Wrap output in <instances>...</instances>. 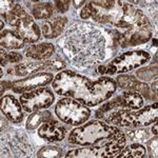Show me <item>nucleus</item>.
<instances>
[{
    "label": "nucleus",
    "instance_id": "obj_1",
    "mask_svg": "<svg viewBox=\"0 0 158 158\" xmlns=\"http://www.w3.org/2000/svg\"><path fill=\"white\" fill-rule=\"evenodd\" d=\"M61 48L77 65H91L104 58L106 39L102 33L88 23H75L60 41Z\"/></svg>",
    "mask_w": 158,
    "mask_h": 158
},
{
    "label": "nucleus",
    "instance_id": "obj_2",
    "mask_svg": "<svg viewBox=\"0 0 158 158\" xmlns=\"http://www.w3.org/2000/svg\"><path fill=\"white\" fill-rule=\"evenodd\" d=\"M122 15L113 24L118 30L112 32L115 45L127 48L146 43L152 37V27L148 17L141 10L134 7L131 4H122Z\"/></svg>",
    "mask_w": 158,
    "mask_h": 158
},
{
    "label": "nucleus",
    "instance_id": "obj_3",
    "mask_svg": "<svg viewBox=\"0 0 158 158\" xmlns=\"http://www.w3.org/2000/svg\"><path fill=\"white\" fill-rule=\"evenodd\" d=\"M92 85L91 79L71 71H62L57 74L52 83L58 95L69 96L88 106H91Z\"/></svg>",
    "mask_w": 158,
    "mask_h": 158
},
{
    "label": "nucleus",
    "instance_id": "obj_4",
    "mask_svg": "<svg viewBox=\"0 0 158 158\" xmlns=\"http://www.w3.org/2000/svg\"><path fill=\"white\" fill-rule=\"evenodd\" d=\"M117 130L102 121L93 120L73 130L69 136V141L80 147H97L113 138Z\"/></svg>",
    "mask_w": 158,
    "mask_h": 158
},
{
    "label": "nucleus",
    "instance_id": "obj_5",
    "mask_svg": "<svg viewBox=\"0 0 158 158\" xmlns=\"http://www.w3.org/2000/svg\"><path fill=\"white\" fill-rule=\"evenodd\" d=\"M55 113L64 123L71 126H80L88 120L91 111L85 104L73 98H62L55 106Z\"/></svg>",
    "mask_w": 158,
    "mask_h": 158
},
{
    "label": "nucleus",
    "instance_id": "obj_6",
    "mask_svg": "<svg viewBox=\"0 0 158 158\" xmlns=\"http://www.w3.org/2000/svg\"><path fill=\"white\" fill-rule=\"evenodd\" d=\"M53 92L45 88H40L34 91L25 92L20 96V103L25 112L33 113L41 109H47L54 102Z\"/></svg>",
    "mask_w": 158,
    "mask_h": 158
},
{
    "label": "nucleus",
    "instance_id": "obj_7",
    "mask_svg": "<svg viewBox=\"0 0 158 158\" xmlns=\"http://www.w3.org/2000/svg\"><path fill=\"white\" fill-rule=\"evenodd\" d=\"M150 58V54L144 51H132L116 57L111 63L115 65L116 72L126 73L144 64Z\"/></svg>",
    "mask_w": 158,
    "mask_h": 158
},
{
    "label": "nucleus",
    "instance_id": "obj_8",
    "mask_svg": "<svg viewBox=\"0 0 158 158\" xmlns=\"http://www.w3.org/2000/svg\"><path fill=\"white\" fill-rule=\"evenodd\" d=\"M116 91V82L110 77H101L98 80L93 81L92 85V101L91 106L108 100L113 96Z\"/></svg>",
    "mask_w": 158,
    "mask_h": 158
},
{
    "label": "nucleus",
    "instance_id": "obj_9",
    "mask_svg": "<svg viewBox=\"0 0 158 158\" xmlns=\"http://www.w3.org/2000/svg\"><path fill=\"white\" fill-rule=\"evenodd\" d=\"M54 79V75L52 73H38L27 78L20 79L13 82V90L16 93H24L30 92L34 89L40 88L49 85L51 81Z\"/></svg>",
    "mask_w": 158,
    "mask_h": 158
},
{
    "label": "nucleus",
    "instance_id": "obj_10",
    "mask_svg": "<svg viewBox=\"0 0 158 158\" xmlns=\"http://www.w3.org/2000/svg\"><path fill=\"white\" fill-rule=\"evenodd\" d=\"M108 123L115 124L123 128H136L134 119V112L129 109H115L106 112L102 118Z\"/></svg>",
    "mask_w": 158,
    "mask_h": 158
},
{
    "label": "nucleus",
    "instance_id": "obj_11",
    "mask_svg": "<svg viewBox=\"0 0 158 158\" xmlns=\"http://www.w3.org/2000/svg\"><path fill=\"white\" fill-rule=\"evenodd\" d=\"M16 27V33L24 40V42H35L39 39V27L27 13L19 19Z\"/></svg>",
    "mask_w": 158,
    "mask_h": 158
},
{
    "label": "nucleus",
    "instance_id": "obj_12",
    "mask_svg": "<svg viewBox=\"0 0 158 158\" xmlns=\"http://www.w3.org/2000/svg\"><path fill=\"white\" fill-rule=\"evenodd\" d=\"M0 108L1 112L9 118V120L14 123H20L23 119L22 106L14 96L6 95L2 97L0 101Z\"/></svg>",
    "mask_w": 158,
    "mask_h": 158
},
{
    "label": "nucleus",
    "instance_id": "obj_13",
    "mask_svg": "<svg viewBox=\"0 0 158 158\" xmlns=\"http://www.w3.org/2000/svg\"><path fill=\"white\" fill-rule=\"evenodd\" d=\"M67 129L56 120L44 122L38 130V135L48 141H60L65 137Z\"/></svg>",
    "mask_w": 158,
    "mask_h": 158
},
{
    "label": "nucleus",
    "instance_id": "obj_14",
    "mask_svg": "<svg viewBox=\"0 0 158 158\" xmlns=\"http://www.w3.org/2000/svg\"><path fill=\"white\" fill-rule=\"evenodd\" d=\"M157 103L155 102L152 106L138 110V112L134 113V119L136 123V128L139 127H148L157 120Z\"/></svg>",
    "mask_w": 158,
    "mask_h": 158
},
{
    "label": "nucleus",
    "instance_id": "obj_15",
    "mask_svg": "<svg viewBox=\"0 0 158 158\" xmlns=\"http://www.w3.org/2000/svg\"><path fill=\"white\" fill-rule=\"evenodd\" d=\"M67 21L68 19L65 17H55L54 19L45 21L41 27L43 36L48 39L58 37L62 33Z\"/></svg>",
    "mask_w": 158,
    "mask_h": 158
},
{
    "label": "nucleus",
    "instance_id": "obj_16",
    "mask_svg": "<svg viewBox=\"0 0 158 158\" xmlns=\"http://www.w3.org/2000/svg\"><path fill=\"white\" fill-rule=\"evenodd\" d=\"M41 70H53V61H43V62H25L16 65L14 69L15 74L18 76H25Z\"/></svg>",
    "mask_w": 158,
    "mask_h": 158
},
{
    "label": "nucleus",
    "instance_id": "obj_17",
    "mask_svg": "<svg viewBox=\"0 0 158 158\" xmlns=\"http://www.w3.org/2000/svg\"><path fill=\"white\" fill-rule=\"evenodd\" d=\"M54 52V45L52 43H40L37 45H31L25 51L27 57L37 60H44L51 57Z\"/></svg>",
    "mask_w": 158,
    "mask_h": 158
},
{
    "label": "nucleus",
    "instance_id": "obj_18",
    "mask_svg": "<svg viewBox=\"0 0 158 158\" xmlns=\"http://www.w3.org/2000/svg\"><path fill=\"white\" fill-rule=\"evenodd\" d=\"M1 45L6 49H21L24 40L14 31L4 30L1 32Z\"/></svg>",
    "mask_w": 158,
    "mask_h": 158
},
{
    "label": "nucleus",
    "instance_id": "obj_19",
    "mask_svg": "<svg viewBox=\"0 0 158 158\" xmlns=\"http://www.w3.org/2000/svg\"><path fill=\"white\" fill-rule=\"evenodd\" d=\"M122 98H123L126 108L131 110V111L140 110L143 106V99L140 96V94L135 93V92H124L122 94Z\"/></svg>",
    "mask_w": 158,
    "mask_h": 158
},
{
    "label": "nucleus",
    "instance_id": "obj_20",
    "mask_svg": "<svg viewBox=\"0 0 158 158\" xmlns=\"http://www.w3.org/2000/svg\"><path fill=\"white\" fill-rule=\"evenodd\" d=\"M147 150L141 144L134 143L131 146L123 148L120 152L118 153L116 157L119 158H141L146 156Z\"/></svg>",
    "mask_w": 158,
    "mask_h": 158
},
{
    "label": "nucleus",
    "instance_id": "obj_21",
    "mask_svg": "<svg viewBox=\"0 0 158 158\" xmlns=\"http://www.w3.org/2000/svg\"><path fill=\"white\" fill-rule=\"evenodd\" d=\"M53 120L52 115L49 111L44 112H37L35 111L33 114H31L27 121V130H34L39 126L41 122H48Z\"/></svg>",
    "mask_w": 158,
    "mask_h": 158
},
{
    "label": "nucleus",
    "instance_id": "obj_22",
    "mask_svg": "<svg viewBox=\"0 0 158 158\" xmlns=\"http://www.w3.org/2000/svg\"><path fill=\"white\" fill-rule=\"evenodd\" d=\"M54 6L51 2H39L34 6L32 13L36 19H49L53 15Z\"/></svg>",
    "mask_w": 158,
    "mask_h": 158
},
{
    "label": "nucleus",
    "instance_id": "obj_23",
    "mask_svg": "<svg viewBox=\"0 0 158 158\" xmlns=\"http://www.w3.org/2000/svg\"><path fill=\"white\" fill-rule=\"evenodd\" d=\"M115 109H127L122 96H118V97L114 98L113 100L104 103L102 106H100V108H99L95 113L96 118L101 119L102 118V116L106 113V112L112 111V110H115Z\"/></svg>",
    "mask_w": 158,
    "mask_h": 158
},
{
    "label": "nucleus",
    "instance_id": "obj_24",
    "mask_svg": "<svg viewBox=\"0 0 158 158\" xmlns=\"http://www.w3.org/2000/svg\"><path fill=\"white\" fill-rule=\"evenodd\" d=\"M61 156H62V150L58 147H53V146L43 147L37 153V157L40 158H55Z\"/></svg>",
    "mask_w": 158,
    "mask_h": 158
},
{
    "label": "nucleus",
    "instance_id": "obj_25",
    "mask_svg": "<svg viewBox=\"0 0 158 158\" xmlns=\"http://www.w3.org/2000/svg\"><path fill=\"white\" fill-rule=\"evenodd\" d=\"M137 82L138 80L131 75H120L117 77V83H118L119 88L123 89V90L133 91Z\"/></svg>",
    "mask_w": 158,
    "mask_h": 158
},
{
    "label": "nucleus",
    "instance_id": "obj_26",
    "mask_svg": "<svg viewBox=\"0 0 158 158\" xmlns=\"http://www.w3.org/2000/svg\"><path fill=\"white\" fill-rule=\"evenodd\" d=\"M137 77L142 80H151V79L157 78V67H148L136 72Z\"/></svg>",
    "mask_w": 158,
    "mask_h": 158
},
{
    "label": "nucleus",
    "instance_id": "obj_27",
    "mask_svg": "<svg viewBox=\"0 0 158 158\" xmlns=\"http://www.w3.org/2000/svg\"><path fill=\"white\" fill-rule=\"evenodd\" d=\"M129 138L132 141H144L149 137V132L143 129H136L129 132Z\"/></svg>",
    "mask_w": 158,
    "mask_h": 158
},
{
    "label": "nucleus",
    "instance_id": "obj_28",
    "mask_svg": "<svg viewBox=\"0 0 158 158\" xmlns=\"http://www.w3.org/2000/svg\"><path fill=\"white\" fill-rule=\"evenodd\" d=\"M133 91H136L138 94L144 96V97L148 98V99H150V96H151V94H150L149 85H146V83H143V82H140V81H138V82L136 83V85H135Z\"/></svg>",
    "mask_w": 158,
    "mask_h": 158
},
{
    "label": "nucleus",
    "instance_id": "obj_29",
    "mask_svg": "<svg viewBox=\"0 0 158 158\" xmlns=\"http://www.w3.org/2000/svg\"><path fill=\"white\" fill-rule=\"evenodd\" d=\"M97 72L101 75H113V74L116 73V68L114 64L112 63H109V64L106 65H99L97 68Z\"/></svg>",
    "mask_w": 158,
    "mask_h": 158
},
{
    "label": "nucleus",
    "instance_id": "obj_30",
    "mask_svg": "<svg viewBox=\"0 0 158 158\" xmlns=\"http://www.w3.org/2000/svg\"><path fill=\"white\" fill-rule=\"evenodd\" d=\"M148 150H149L150 156L151 157H157V137L155 136L154 138L149 140L148 142Z\"/></svg>",
    "mask_w": 158,
    "mask_h": 158
},
{
    "label": "nucleus",
    "instance_id": "obj_31",
    "mask_svg": "<svg viewBox=\"0 0 158 158\" xmlns=\"http://www.w3.org/2000/svg\"><path fill=\"white\" fill-rule=\"evenodd\" d=\"M93 13H94V6L90 2V3H88L82 10H81L80 17L82 19H88L93 16Z\"/></svg>",
    "mask_w": 158,
    "mask_h": 158
},
{
    "label": "nucleus",
    "instance_id": "obj_32",
    "mask_svg": "<svg viewBox=\"0 0 158 158\" xmlns=\"http://www.w3.org/2000/svg\"><path fill=\"white\" fill-rule=\"evenodd\" d=\"M70 3H71L70 0H58V1L55 2V6L59 12L64 13V12H67L69 10Z\"/></svg>",
    "mask_w": 158,
    "mask_h": 158
},
{
    "label": "nucleus",
    "instance_id": "obj_33",
    "mask_svg": "<svg viewBox=\"0 0 158 158\" xmlns=\"http://www.w3.org/2000/svg\"><path fill=\"white\" fill-rule=\"evenodd\" d=\"M16 6L14 1H1V15H4L14 9Z\"/></svg>",
    "mask_w": 158,
    "mask_h": 158
},
{
    "label": "nucleus",
    "instance_id": "obj_34",
    "mask_svg": "<svg viewBox=\"0 0 158 158\" xmlns=\"http://www.w3.org/2000/svg\"><path fill=\"white\" fill-rule=\"evenodd\" d=\"M92 3L98 7H103L104 10H111L115 6V1H92Z\"/></svg>",
    "mask_w": 158,
    "mask_h": 158
},
{
    "label": "nucleus",
    "instance_id": "obj_35",
    "mask_svg": "<svg viewBox=\"0 0 158 158\" xmlns=\"http://www.w3.org/2000/svg\"><path fill=\"white\" fill-rule=\"evenodd\" d=\"M7 58H9V62H19V61L22 59L21 55L18 54V53H15V52L9 53Z\"/></svg>",
    "mask_w": 158,
    "mask_h": 158
},
{
    "label": "nucleus",
    "instance_id": "obj_36",
    "mask_svg": "<svg viewBox=\"0 0 158 158\" xmlns=\"http://www.w3.org/2000/svg\"><path fill=\"white\" fill-rule=\"evenodd\" d=\"M53 61V70L54 71H60L65 68V63L62 60H52Z\"/></svg>",
    "mask_w": 158,
    "mask_h": 158
},
{
    "label": "nucleus",
    "instance_id": "obj_37",
    "mask_svg": "<svg viewBox=\"0 0 158 158\" xmlns=\"http://www.w3.org/2000/svg\"><path fill=\"white\" fill-rule=\"evenodd\" d=\"M7 89H13V83L10 81H2L1 82V95H3V92Z\"/></svg>",
    "mask_w": 158,
    "mask_h": 158
},
{
    "label": "nucleus",
    "instance_id": "obj_38",
    "mask_svg": "<svg viewBox=\"0 0 158 158\" xmlns=\"http://www.w3.org/2000/svg\"><path fill=\"white\" fill-rule=\"evenodd\" d=\"M0 54H1V65H6V63L9 62V58H7V56H9V53H6V51L1 50Z\"/></svg>",
    "mask_w": 158,
    "mask_h": 158
},
{
    "label": "nucleus",
    "instance_id": "obj_39",
    "mask_svg": "<svg viewBox=\"0 0 158 158\" xmlns=\"http://www.w3.org/2000/svg\"><path fill=\"white\" fill-rule=\"evenodd\" d=\"M157 85H158V81L155 80L154 82L152 83V92H153V97L152 99H154V100H156L157 98Z\"/></svg>",
    "mask_w": 158,
    "mask_h": 158
},
{
    "label": "nucleus",
    "instance_id": "obj_40",
    "mask_svg": "<svg viewBox=\"0 0 158 158\" xmlns=\"http://www.w3.org/2000/svg\"><path fill=\"white\" fill-rule=\"evenodd\" d=\"M74 2V6H75L76 7H78V6H82L83 3H85V1H73Z\"/></svg>",
    "mask_w": 158,
    "mask_h": 158
},
{
    "label": "nucleus",
    "instance_id": "obj_41",
    "mask_svg": "<svg viewBox=\"0 0 158 158\" xmlns=\"http://www.w3.org/2000/svg\"><path fill=\"white\" fill-rule=\"evenodd\" d=\"M157 128H158L157 123H155V126L153 127V129H152V132H153V134H154L155 136H157Z\"/></svg>",
    "mask_w": 158,
    "mask_h": 158
}]
</instances>
